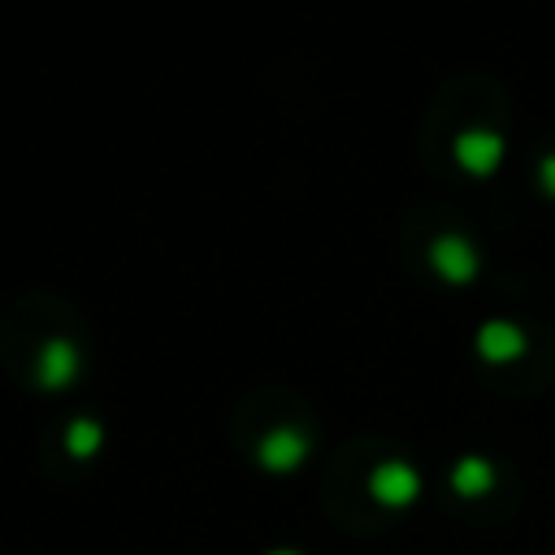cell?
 <instances>
[{"instance_id": "obj_1", "label": "cell", "mask_w": 555, "mask_h": 555, "mask_svg": "<svg viewBox=\"0 0 555 555\" xmlns=\"http://www.w3.org/2000/svg\"><path fill=\"white\" fill-rule=\"evenodd\" d=\"M425 494L421 468L382 442H351L334 460L330 486H325V507L347 525V529H377L408 507H416Z\"/></svg>"}, {"instance_id": "obj_2", "label": "cell", "mask_w": 555, "mask_h": 555, "mask_svg": "<svg viewBox=\"0 0 555 555\" xmlns=\"http://www.w3.org/2000/svg\"><path fill=\"white\" fill-rule=\"evenodd\" d=\"M247 412H256V421L243 412L234 416V442L243 447V455L264 473H299L317 447V425L308 421L299 399H286L282 412H269V395H256Z\"/></svg>"}, {"instance_id": "obj_3", "label": "cell", "mask_w": 555, "mask_h": 555, "mask_svg": "<svg viewBox=\"0 0 555 555\" xmlns=\"http://www.w3.org/2000/svg\"><path fill=\"white\" fill-rule=\"evenodd\" d=\"M503 481H507V473L499 464L468 455V460H460L447 473V499L455 507L473 512V516H477V507H490V516H503V499H507L503 494Z\"/></svg>"}, {"instance_id": "obj_4", "label": "cell", "mask_w": 555, "mask_h": 555, "mask_svg": "<svg viewBox=\"0 0 555 555\" xmlns=\"http://www.w3.org/2000/svg\"><path fill=\"white\" fill-rule=\"evenodd\" d=\"M269 555H299V551H269Z\"/></svg>"}]
</instances>
